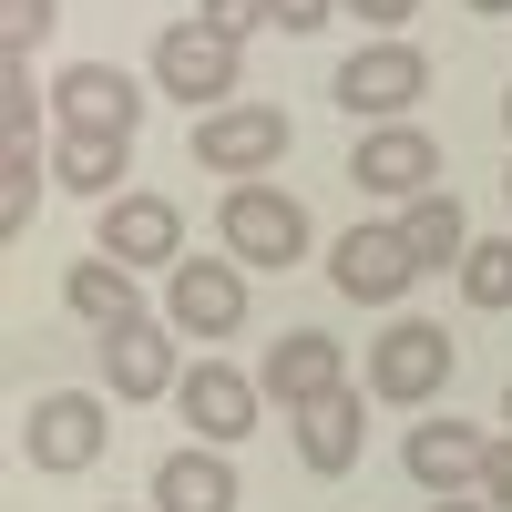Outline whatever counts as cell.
Returning <instances> with one entry per match:
<instances>
[{
	"label": "cell",
	"instance_id": "1",
	"mask_svg": "<svg viewBox=\"0 0 512 512\" xmlns=\"http://www.w3.org/2000/svg\"><path fill=\"white\" fill-rule=\"evenodd\" d=\"M451 369H461V349H451L431 318H390V328L369 338V390L390 400V410L441 400V390H451Z\"/></svg>",
	"mask_w": 512,
	"mask_h": 512
},
{
	"label": "cell",
	"instance_id": "2",
	"mask_svg": "<svg viewBox=\"0 0 512 512\" xmlns=\"http://www.w3.org/2000/svg\"><path fill=\"white\" fill-rule=\"evenodd\" d=\"M216 236H226L236 267H297V256H308V205L277 195V185H226Z\"/></svg>",
	"mask_w": 512,
	"mask_h": 512
},
{
	"label": "cell",
	"instance_id": "3",
	"mask_svg": "<svg viewBox=\"0 0 512 512\" xmlns=\"http://www.w3.org/2000/svg\"><path fill=\"white\" fill-rule=\"evenodd\" d=\"M420 93H431V62H420L410 41H369V52H349L338 82H328V103L349 113V123H400Z\"/></svg>",
	"mask_w": 512,
	"mask_h": 512
},
{
	"label": "cell",
	"instance_id": "4",
	"mask_svg": "<svg viewBox=\"0 0 512 512\" xmlns=\"http://www.w3.org/2000/svg\"><path fill=\"white\" fill-rule=\"evenodd\" d=\"M103 441H113V420H103L93 390H52V400L21 410V461L31 472H93Z\"/></svg>",
	"mask_w": 512,
	"mask_h": 512
},
{
	"label": "cell",
	"instance_id": "5",
	"mask_svg": "<svg viewBox=\"0 0 512 512\" xmlns=\"http://www.w3.org/2000/svg\"><path fill=\"white\" fill-rule=\"evenodd\" d=\"M154 82H164L175 103H195V113H226V103H236V41H216L205 21L154 31Z\"/></svg>",
	"mask_w": 512,
	"mask_h": 512
},
{
	"label": "cell",
	"instance_id": "6",
	"mask_svg": "<svg viewBox=\"0 0 512 512\" xmlns=\"http://www.w3.org/2000/svg\"><path fill=\"white\" fill-rule=\"evenodd\" d=\"M277 154H287V113H277V103H226V113H195V164H205V175L256 185Z\"/></svg>",
	"mask_w": 512,
	"mask_h": 512
},
{
	"label": "cell",
	"instance_id": "7",
	"mask_svg": "<svg viewBox=\"0 0 512 512\" xmlns=\"http://www.w3.org/2000/svg\"><path fill=\"white\" fill-rule=\"evenodd\" d=\"M328 277H338V297H359V308H400L410 277H420V256H410L400 226H349L328 246Z\"/></svg>",
	"mask_w": 512,
	"mask_h": 512
},
{
	"label": "cell",
	"instance_id": "8",
	"mask_svg": "<svg viewBox=\"0 0 512 512\" xmlns=\"http://www.w3.org/2000/svg\"><path fill=\"white\" fill-rule=\"evenodd\" d=\"M349 185H359V195L410 205V195H431V185H441V144L420 134V123H379V134H359V154H349Z\"/></svg>",
	"mask_w": 512,
	"mask_h": 512
},
{
	"label": "cell",
	"instance_id": "9",
	"mask_svg": "<svg viewBox=\"0 0 512 512\" xmlns=\"http://www.w3.org/2000/svg\"><path fill=\"white\" fill-rule=\"evenodd\" d=\"M164 328H185V338H236V328H246V277H236V256H185L175 287H164Z\"/></svg>",
	"mask_w": 512,
	"mask_h": 512
},
{
	"label": "cell",
	"instance_id": "10",
	"mask_svg": "<svg viewBox=\"0 0 512 512\" xmlns=\"http://www.w3.org/2000/svg\"><path fill=\"white\" fill-rule=\"evenodd\" d=\"M52 113H62V134H134L144 123V93H134V72L123 62H72L52 82Z\"/></svg>",
	"mask_w": 512,
	"mask_h": 512
},
{
	"label": "cell",
	"instance_id": "11",
	"mask_svg": "<svg viewBox=\"0 0 512 512\" xmlns=\"http://www.w3.org/2000/svg\"><path fill=\"white\" fill-rule=\"evenodd\" d=\"M256 390H267L277 410H318V400H338V390H349V359H338V338L287 328L277 349H267V369H256Z\"/></svg>",
	"mask_w": 512,
	"mask_h": 512
},
{
	"label": "cell",
	"instance_id": "12",
	"mask_svg": "<svg viewBox=\"0 0 512 512\" xmlns=\"http://www.w3.org/2000/svg\"><path fill=\"white\" fill-rule=\"evenodd\" d=\"M256 400H267V390H256L246 369H226V359H195V369L175 379V410L195 420V441H216V451L256 431Z\"/></svg>",
	"mask_w": 512,
	"mask_h": 512
},
{
	"label": "cell",
	"instance_id": "13",
	"mask_svg": "<svg viewBox=\"0 0 512 512\" xmlns=\"http://www.w3.org/2000/svg\"><path fill=\"white\" fill-rule=\"evenodd\" d=\"M93 246L103 256H123V267H185V216H175V205H164V195H113L103 205V226H93Z\"/></svg>",
	"mask_w": 512,
	"mask_h": 512
},
{
	"label": "cell",
	"instance_id": "14",
	"mask_svg": "<svg viewBox=\"0 0 512 512\" xmlns=\"http://www.w3.org/2000/svg\"><path fill=\"white\" fill-rule=\"evenodd\" d=\"M103 379H113V400H164L175 390V328H154V318H123L103 328Z\"/></svg>",
	"mask_w": 512,
	"mask_h": 512
},
{
	"label": "cell",
	"instance_id": "15",
	"mask_svg": "<svg viewBox=\"0 0 512 512\" xmlns=\"http://www.w3.org/2000/svg\"><path fill=\"white\" fill-rule=\"evenodd\" d=\"M482 431L472 420H410V441H400V461H410V482L420 492H461V482H482Z\"/></svg>",
	"mask_w": 512,
	"mask_h": 512
},
{
	"label": "cell",
	"instance_id": "16",
	"mask_svg": "<svg viewBox=\"0 0 512 512\" xmlns=\"http://www.w3.org/2000/svg\"><path fill=\"white\" fill-rule=\"evenodd\" d=\"M154 512H236V472H226V451L205 441V451H164V472H154Z\"/></svg>",
	"mask_w": 512,
	"mask_h": 512
},
{
	"label": "cell",
	"instance_id": "17",
	"mask_svg": "<svg viewBox=\"0 0 512 512\" xmlns=\"http://www.w3.org/2000/svg\"><path fill=\"white\" fill-rule=\"evenodd\" d=\"M62 308L82 318V328H123V318H144L134 308V267H123V256H72V277H62Z\"/></svg>",
	"mask_w": 512,
	"mask_h": 512
},
{
	"label": "cell",
	"instance_id": "18",
	"mask_svg": "<svg viewBox=\"0 0 512 512\" xmlns=\"http://www.w3.org/2000/svg\"><path fill=\"white\" fill-rule=\"evenodd\" d=\"M400 236H410V256H420V277H431V267H461V256H472V226H461V195H451V185L410 195V205H400Z\"/></svg>",
	"mask_w": 512,
	"mask_h": 512
},
{
	"label": "cell",
	"instance_id": "19",
	"mask_svg": "<svg viewBox=\"0 0 512 512\" xmlns=\"http://www.w3.org/2000/svg\"><path fill=\"white\" fill-rule=\"evenodd\" d=\"M123 154H134V134H62V144H52V185L113 205V195H123Z\"/></svg>",
	"mask_w": 512,
	"mask_h": 512
},
{
	"label": "cell",
	"instance_id": "20",
	"mask_svg": "<svg viewBox=\"0 0 512 512\" xmlns=\"http://www.w3.org/2000/svg\"><path fill=\"white\" fill-rule=\"evenodd\" d=\"M359 431H369L359 400L338 390V400H318V410H297V461H308V472H349V461H359Z\"/></svg>",
	"mask_w": 512,
	"mask_h": 512
},
{
	"label": "cell",
	"instance_id": "21",
	"mask_svg": "<svg viewBox=\"0 0 512 512\" xmlns=\"http://www.w3.org/2000/svg\"><path fill=\"white\" fill-rule=\"evenodd\" d=\"M41 175H52V154H41V144H0V246H11V236L31 226Z\"/></svg>",
	"mask_w": 512,
	"mask_h": 512
},
{
	"label": "cell",
	"instance_id": "22",
	"mask_svg": "<svg viewBox=\"0 0 512 512\" xmlns=\"http://www.w3.org/2000/svg\"><path fill=\"white\" fill-rule=\"evenodd\" d=\"M461 297L472 308H512V236H472V256H461Z\"/></svg>",
	"mask_w": 512,
	"mask_h": 512
},
{
	"label": "cell",
	"instance_id": "23",
	"mask_svg": "<svg viewBox=\"0 0 512 512\" xmlns=\"http://www.w3.org/2000/svg\"><path fill=\"white\" fill-rule=\"evenodd\" d=\"M31 113H41L31 52H0V144H31Z\"/></svg>",
	"mask_w": 512,
	"mask_h": 512
},
{
	"label": "cell",
	"instance_id": "24",
	"mask_svg": "<svg viewBox=\"0 0 512 512\" xmlns=\"http://www.w3.org/2000/svg\"><path fill=\"white\" fill-rule=\"evenodd\" d=\"M62 0H0V52H31V41H52Z\"/></svg>",
	"mask_w": 512,
	"mask_h": 512
},
{
	"label": "cell",
	"instance_id": "25",
	"mask_svg": "<svg viewBox=\"0 0 512 512\" xmlns=\"http://www.w3.org/2000/svg\"><path fill=\"white\" fill-rule=\"evenodd\" d=\"M195 21L216 31V41H246V31H267V21H277V0H205Z\"/></svg>",
	"mask_w": 512,
	"mask_h": 512
},
{
	"label": "cell",
	"instance_id": "26",
	"mask_svg": "<svg viewBox=\"0 0 512 512\" xmlns=\"http://www.w3.org/2000/svg\"><path fill=\"white\" fill-rule=\"evenodd\" d=\"M482 502H492V512H512V441H492V451H482Z\"/></svg>",
	"mask_w": 512,
	"mask_h": 512
},
{
	"label": "cell",
	"instance_id": "27",
	"mask_svg": "<svg viewBox=\"0 0 512 512\" xmlns=\"http://www.w3.org/2000/svg\"><path fill=\"white\" fill-rule=\"evenodd\" d=\"M349 11H359V21H379V31H400V21L420 11V0H349Z\"/></svg>",
	"mask_w": 512,
	"mask_h": 512
},
{
	"label": "cell",
	"instance_id": "28",
	"mask_svg": "<svg viewBox=\"0 0 512 512\" xmlns=\"http://www.w3.org/2000/svg\"><path fill=\"white\" fill-rule=\"evenodd\" d=\"M328 21V0H277V31H318Z\"/></svg>",
	"mask_w": 512,
	"mask_h": 512
},
{
	"label": "cell",
	"instance_id": "29",
	"mask_svg": "<svg viewBox=\"0 0 512 512\" xmlns=\"http://www.w3.org/2000/svg\"><path fill=\"white\" fill-rule=\"evenodd\" d=\"M431 512H492V502H461V492H431Z\"/></svg>",
	"mask_w": 512,
	"mask_h": 512
},
{
	"label": "cell",
	"instance_id": "30",
	"mask_svg": "<svg viewBox=\"0 0 512 512\" xmlns=\"http://www.w3.org/2000/svg\"><path fill=\"white\" fill-rule=\"evenodd\" d=\"M472 11H512V0H472Z\"/></svg>",
	"mask_w": 512,
	"mask_h": 512
},
{
	"label": "cell",
	"instance_id": "31",
	"mask_svg": "<svg viewBox=\"0 0 512 512\" xmlns=\"http://www.w3.org/2000/svg\"><path fill=\"white\" fill-rule=\"evenodd\" d=\"M502 420H512V390H502Z\"/></svg>",
	"mask_w": 512,
	"mask_h": 512
},
{
	"label": "cell",
	"instance_id": "32",
	"mask_svg": "<svg viewBox=\"0 0 512 512\" xmlns=\"http://www.w3.org/2000/svg\"><path fill=\"white\" fill-rule=\"evenodd\" d=\"M502 123H512V93H502Z\"/></svg>",
	"mask_w": 512,
	"mask_h": 512
},
{
	"label": "cell",
	"instance_id": "33",
	"mask_svg": "<svg viewBox=\"0 0 512 512\" xmlns=\"http://www.w3.org/2000/svg\"><path fill=\"white\" fill-rule=\"evenodd\" d=\"M502 195H512V175H502Z\"/></svg>",
	"mask_w": 512,
	"mask_h": 512
}]
</instances>
